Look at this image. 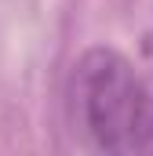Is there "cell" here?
<instances>
[{
	"instance_id": "cell-1",
	"label": "cell",
	"mask_w": 153,
	"mask_h": 156,
	"mask_svg": "<svg viewBox=\"0 0 153 156\" xmlns=\"http://www.w3.org/2000/svg\"><path fill=\"white\" fill-rule=\"evenodd\" d=\"M66 102L73 127L102 153L153 149V91L113 47H91L76 58Z\"/></svg>"
}]
</instances>
